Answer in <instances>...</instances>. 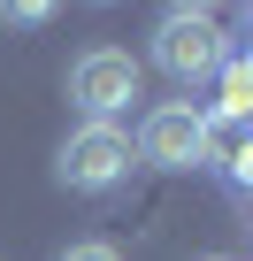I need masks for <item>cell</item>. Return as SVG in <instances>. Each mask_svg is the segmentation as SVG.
Here are the masks:
<instances>
[{
    "label": "cell",
    "instance_id": "6",
    "mask_svg": "<svg viewBox=\"0 0 253 261\" xmlns=\"http://www.w3.org/2000/svg\"><path fill=\"white\" fill-rule=\"evenodd\" d=\"M215 77H222V108H215V115H245V108H253V69H245V62H222Z\"/></svg>",
    "mask_w": 253,
    "mask_h": 261
},
{
    "label": "cell",
    "instance_id": "3",
    "mask_svg": "<svg viewBox=\"0 0 253 261\" xmlns=\"http://www.w3.org/2000/svg\"><path fill=\"white\" fill-rule=\"evenodd\" d=\"M154 62H161L177 85H200V77H215V69L230 62V46H222L215 16H161V31H154Z\"/></svg>",
    "mask_w": 253,
    "mask_h": 261
},
{
    "label": "cell",
    "instance_id": "7",
    "mask_svg": "<svg viewBox=\"0 0 253 261\" xmlns=\"http://www.w3.org/2000/svg\"><path fill=\"white\" fill-rule=\"evenodd\" d=\"M54 8H62V0H0V23L39 31V23H54Z\"/></svg>",
    "mask_w": 253,
    "mask_h": 261
},
{
    "label": "cell",
    "instance_id": "1",
    "mask_svg": "<svg viewBox=\"0 0 253 261\" xmlns=\"http://www.w3.org/2000/svg\"><path fill=\"white\" fill-rule=\"evenodd\" d=\"M131 169H138V154H131V130H115V123H77L69 139H62V162H54V177L69 185V192H115V185H131Z\"/></svg>",
    "mask_w": 253,
    "mask_h": 261
},
{
    "label": "cell",
    "instance_id": "5",
    "mask_svg": "<svg viewBox=\"0 0 253 261\" xmlns=\"http://www.w3.org/2000/svg\"><path fill=\"white\" fill-rule=\"evenodd\" d=\"M200 162L222 169L230 192L253 185V115H200Z\"/></svg>",
    "mask_w": 253,
    "mask_h": 261
},
{
    "label": "cell",
    "instance_id": "8",
    "mask_svg": "<svg viewBox=\"0 0 253 261\" xmlns=\"http://www.w3.org/2000/svg\"><path fill=\"white\" fill-rule=\"evenodd\" d=\"M54 261H123L115 246H100V238H85V246H69V253H54Z\"/></svg>",
    "mask_w": 253,
    "mask_h": 261
},
{
    "label": "cell",
    "instance_id": "2",
    "mask_svg": "<svg viewBox=\"0 0 253 261\" xmlns=\"http://www.w3.org/2000/svg\"><path fill=\"white\" fill-rule=\"evenodd\" d=\"M69 100L85 108V123H115L123 108L138 100V62L123 46H92L69 62Z\"/></svg>",
    "mask_w": 253,
    "mask_h": 261
},
{
    "label": "cell",
    "instance_id": "10",
    "mask_svg": "<svg viewBox=\"0 0 253 261\" xmlns=\"http://www.w3.org/2000/svg\"><path fill=\"white\" fill-rule=\"evenodd\" d=\"M200 261H238V253H200Z\"/></svg>",
    "mask_w": 253,
    "mask_h": 261
},
{
    "label": "cell",
    "instance_id": "9",
    "mask_svg": "<svg viewBox=\"0 0 253 261\" xmlns=\"http://www.w3.org/2000/svg\"><path fill=\"white\" fill-rule=\"evenodd\" d=\"M215 0H169V16H207Z\"/></svg>",
    "mask_w": 253,
    "mask_h": 261
},
{
    "label": "cell",
    "instance_id": "4",
    "mask_svg": "<svg viewBox=\"0 0 253 261\" xmlns=\"http://www.w3.org/2000/svg\"><path fill=\"white\" fill-rule=\"evenodd\" d=\"M131 154H138V162H154V169H200V108H184V100L146 108L138 146H131Z\"/></svg>",
    "mask_w": 253,
    "mask_h": 261
}]
</instances>
